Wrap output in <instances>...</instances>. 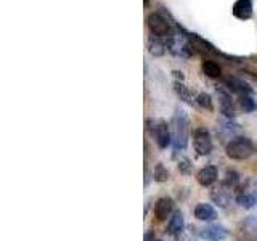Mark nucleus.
Listing matches in <instances>:
<instances>
[{
	"label": "nucleus",
	"instance_id": "bb28decb",
	"mask_svg": "<svg viewBox=\"0 0 257 241\" xmlns=\"http://www.w3.org/2000/svg\"><path fill=\"white\" fill-rule=\"evenodd\" d=\"M172 74L177 80H180V82H183L185 80V76H183V72L182 71H172Z\"/></svg>",
	"mask_w": 257,
	"mask_h": 241
},
{
	"label": "nucleus",
	"instance_id": "f3484780",
	"mask_svg": "<svg viewBox=\"0 0 257 241\" xmlns=\"http://www.w3.org/2000/svg\"><path fill=\"white\" fill-rule=\"evenodd\" d=\"M201 69H203V72L211 79H217L222 76V68L219 63H215L212 60H204L203 63H201Z\"/></svg>",
	"mask_w": 257,
	"mask_h": 241
},
{
	"label": "nucleus",
	"instance_id": "cd10ccee",
	"mask_svg": "<svg viewBox=\"0 0 257 241\" xmlns=\"http://www.w3.org/2000/svg\"><path fill=\"white\" fill-rule=\"evenodd\" d=\"M143 4H145V7H147L150 4V0H143Z\"/></svg>",
	"mask_w": 257,
	"mask_h": 241
},
{
	"label": "nucleus",
	"instance_id": "0eeeda50",
	"mask_svg": "<svg viewBox=\"0 0 257 241\" xmlns=\"http://www.w3.org/2000/svg\"><path fill=\"white\" fill-rule=\"evenodd\" d=\"M211 199H212V203L215 206L227 207L230 204V201H231V188L227 187V185L222 182L219 187L212 188V191H211Z\"/></svg>",
	"mask_w": 257,
	"mask_h": 241
},
{
	"label": "nucleus",
	"instance_id": "412c9836",
	"mask_svg": "<svg viewBox=\"0 0 257 241\" xmlns=\"http://www.w3.org/2000/svg\"><path fill=\"white\" fill-rule=\"evenodd\" d=\"M174 88H175V92H177V95L180 96V100H183V101H187V103H190V104H193V100H191V95H190V92H188V88L185 87V84L183 82H180V80H177V82L174 84Z\"/></svg>",
	"mask_w": 257,
	"mask_h": 241
},
{
	"label": "nucleus",
	"instance_id": "393cba45",
	"mask_svg": "<svg viewBox=\"0 0 257 241\" xmlns=\"http://www.w3.org/2000/svg\"><path fill=\"white\" fill-rule=\"evenodd\" d=\"M179 169H180V172L183 174H190L191 172V163H190V159L187 158H183L179 161Z\"/></svg>",
	"mask_w": 257,
	"mask_h": 241
},
{
	"label": "nucleus",
	"instance_id": "6ab92c4d",
	"mask_svg": "<svg viewBox=\"0 0 257 241\" xmlns=\"http://www.w3.org/2000/svg\"><path fill=\"white\" fill-rule=\"evenodd\" d=\"M238 104L244 112H252L257 109V103L251 95H241L238 98Z\"/></svg>",
	"mask_w": 257,
	"mask_h": 241
},
{
	"label": "nucleus",
	"instance_id": "2eb2a0df",
	"mask_svg": "<svg viewBox=\"0 0 257 241\" xmlns=\"http://www.w3.org/2000/svg\"><path fill=\"white\" fill-rule=\"evenodd\" d=\"M185 227V219H183V214L182 211H174L171 219H169V225H167V231L171 233V235H177V233H180Z\"/></svg>",
	"mask_w": 257,
	"mask_h": 241
},
{
	"label": "nucleus",
	"instance_id": "ddd939ff",
	"mask_svg": "<svg viewBox=\"0 0 257 241\" xmlns=\"http://www.w3.org/2000/svg\"><path fill=\"white\" fill-rule=\"evenodd\" d=\"M238 131H239L238 124H235V123H233V120L228 119V117H225V120H222V123L217 124V134L222 135V137H225V139L233 140V139H235V134H236Z\"/></svg>",
	"mask_w": 257,
	"mask_h": 241
},
{
	"label": "nucleus",
	"instance_id": "9d476101",
	"mask_svg": "<svg viewBox=\"0 0 257 241\" xmlns=\"http://www.w3.org/2000/svg\"><path fill=\"white\" fill-rule=\"evenodd\" d=\"M174 212V201L171 198H159L155 204V215L158 220H166Z\"/></svg>",
	"mask_w": 257,
	"mask_h": 241
},
{
	"label": "nucleus",
	"instance_id": "f8f14e48",
	"mask_svg": "<svg viewBox=\"0 0 257 241\" xmlns=\"http://www.w3.org/2000/svg\"><path fill=\"white\" fill-rule=\"evenodd\" d=\"M217 167L215 166H206L196 174V180L201 187H211V185L217 180Z\"/></svg>",
	"mask_w": 257,
	"mask_h": 241
},
{
	"label": "nucleus",
	"instance_id": "20e7f679",
	"mask_svg": "<svg viewBox=\"0 0 257 241\" xmlns=\"http://www.w3.org/2000/svg\"><path fill=\"white\" fill-rule=\"evenodd\" d=\"M147 129L151 131L153 137H155V140L158 143L159 148H167L169 145L172 143V132H171V127L166 123L164 119H159L155 123V126H150V120H147Z\"/></svg>",
	"mask_w": 257,
	"mask_h": 241
},
{
	"label": "nucleus",
	"instance_id": "7ed1b4c3",
	"mask_svg": "<svg viewBox=\"0 0 257 241\" xmlns=\"http://www.w3.org/2000/svg\"><path fill=\"white\" fill-rule=\"evenodd\" d=\"M147 24L153 36H158L161 39H167L171 36V23L167 21V16L163 12H155L148 15Z\"/></svg>",
	"mask_w": 257,
	"mask_h": 241
},
{
	"label": "nucleus",
	"instance_id": "5701e85b",
	"mask_svg": "<svg viewBox=\"0 0 257 241\" xmlns=\"http://www.w3.org/2000/svg\"><path fill=\"white\" fill-rule=\"evenodd\" d=\"M153 175H155V180L156 182H161V183H163V182H167L169 180V177H171V174H169V171H167V169L164 167V164H156V167H155V174H153Z\"/></svg>",
	"mask_w": 257,
	"mask_h": 241
},
{
	"label": "nucleus",
	"instance_id": "1a4fd4ad",
	"mask_svg": "<svg viewBox=\"0 0 257 241\" xmlns=\"http://www.w3.org/2000/svg\"><path fill=\"white\" fill-rule=\"evenodd\" d=\"M217 95H219V100H220V109L223 112L225 117H235L236 114V109H235V104H233V100H231V95L223 90V88H217Z\"/></svg>",
	"mask_w": 257,
	"mask_h": 241
},
{
	"label": "nucleus",
	"instance_id": "423d86ee",
	"mask_svg": "<svg viewBox=\"0 0 257 241\" xmlns=\"http://www.w3.org/2000/svg\"><path fill=\"white\" fill-rule=\"evenodd\" d=\"M230 236V231L222 227V225H209V227L201 228L199 238L206 241H223L225 238Z\"/></svg>",
	"mask_w": 257,
	"mask_h": 241
},
{
	"label": "nucleus",
	"instance_id": "aec40b11",
	"mask_svg": "<svg viewBox=\"0 0 257 241\" xmlns=\"http://www.w3.org/2000/svg\"><path fill=\"white\" fill-rule=\"evenodd\" d=\"M196 104L198 106H201L203 109H207V111H214V103H212V98L211 95L206 93V92H201L196 95Z\"/></svg>",
	"mask_w": 257,
	"mask_h": 241
},
{
	"label": "nucleus",
	"instance_id": "6e6552de",
	"mask_svg": "<svg viewBox=\"0 0 257 241\" xmlns=\"http://www.w3.org/2000/svg\"><path fill=\"white\" fill-rule=\"evenodd\" d=\"M233 16L241 21H246V20H251L252 18V13H254V4L252 0H236L233 4Z\"/></svg>",
	"mask_w": 257,
	"mask_h": 241
},
{
	"label": "nucleus",
	"instance_id": "4468645a",
	"mask_svg": "<svg viewBox=\"0 0 257 241\" xmlns=\"http://www.w3.org/2000/svg\"><path fill=\"white\" fill-rule=\"evenodd\" d=\"M193 214H195V217L198 220H203V222H211L217 217L215 209L211 204H206V203L198 204L195 207V212H193Z\"/></svg>",
	"mask_w": 257,
	"mask_h": 241
},
{
	"label": "nucleus",
	"instance_id": "4be33fe9",
	"mask_svg": "<svg viewBox=\"0 0 257 241\" xmlns=\"http://www.w3.org/2000/svg\"><path fill=\"white\" fill-rule=\"evenodd\" d=\"M238 182H239V175H238V172L235 171V169H227V172H225L223 183L227 185V187L233 188V187H236Z\"/></svg>",
	"mask_w": 257,
	"mask_h": 241
},
{
	"label": "nucleus",
	"instance_id": "a211bd4d",
	"mask_svg": "<svg viewBox=\"0 0 257 241\" xmlns=\"http://www.w3.org/2000/svg\"><path fill=\"white\" fill-rule=\"evenodd\" d=\"M166 48L167 45L163 42V39L158 37V36H151L148 39V50L153 56H161L166 53Z\"/></svg>",
	"mask_w": 257,
	"mask_h": 241
},
{
	"label": "nucleus",
	"instance_id": "a878e982",
	"mask_svg": "<svg viewBox=\"0 0 257 241\" xmlns=\"http://www.w3.org/2000/svg\"><path fill=\"white\" fill-rule=\"evenodd\" d=\"M143 241H156V239H155V231L150 230V231L145 233V238H143Z\"/></svg>",
	"mask_w": 257,
	"mask_h": 241
},
{
	"label": "nucleus",
	"instance_id": "f257e3e1",
	"mask_svg": "<svg viewBox=\"0 0 257 241\" xmlns=\"http://www.w3.org/2000/svg\"><path fill=\"white\" fill-rule=\"evenodd\" d=\"M172 129V145L175 151H182L187 148L190 137V119L183 109H177L171 120Z\"/></svg>",
	"mask_w": 257,
	"mask_h": 241
},
{
	"label": "nucleus",
	"instance_id": "dca6fc26",
	"mask_svg": "<svg viewBox=\"0 0 257 241\" xmlns=\"http://www.w3.org/2000/svg\"><path fill=\"white\" fill-rule=\"evenodd\" d=\"M236 203L241 207H244V209H252V207L257 206V198H255V195L252 193V190H243V191L238 193Z\"/></svg>",
	"mask_w": 257,
	"mask_h": 241
},
{
	"label": "nucleus",
	"instance_id": "f03ea898",
	"mask_svg": "<svg viewBox=\"0 0 257 241\" xmlns=\"http://www.w3.org/2000/svg\"><path fill=\"white\" fill-rule=\"evenodd\" d=\"M255 147L254 143L247 139V137H235L233 140H230L227 143V148H225V153L230 159L235 161H244L247 158L252 156Z\"/></svg>",
	"mask_w": 257,
	"mask_h": 241
},
{
	"label": "nucleus",
	"instance_id": "39448f33",
	"mask_svg": "<svg viewBox=\"0 0 257 241\" xmlns=\"http://www.w3.org/2000/svg\"><path fill=\"white\" fill-rule=\"evenodd\" d=\"M193 148L199 156H207L212 151V139L207 129L198 127L193 131Z\"/></svg>",
	"mask_w": 257,
	"mask_h": 241
},
{
	"label": "nucleus",
	"instance_id": "9b49d317",
	"mask_svg": "<svg viewBox=\"0 0 257 241\" xmlns=\"http://www.w3.org/2000/svg\"><path fill=\"white\" fill-rule=\"evenodd\" d=\"M225 84H227V88L230 92L236 93L238 96L241 95H252V87L249 85L247 82H244L243 79H238V77H228L225 80Z\"/></svg>",
	"mask_w": 257,
	"mask_h": 241
},
{
	"label": "nucleus",
	"instance_id": "b1692460",
	"mask_svg": "<svg viewBox=\"0 0 257 241\" xmlns=\"http://www.w3.org/2000/svg\"><path fill=\"white\" fill-rule=\"evenodd\" d=\"M243 230L251 235H257V215H251L243 220Z\"/></svg>",
	"mask_w": 257,
	"mask_h": 241
}]
</instances>
